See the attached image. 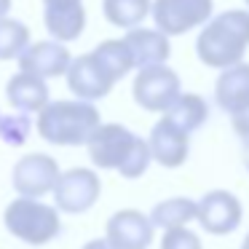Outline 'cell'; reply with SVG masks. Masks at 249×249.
I'll return each mask as SVG.
<instances>
[{
    "mask_svg": "<svg viewBox=\"0 0 249 249\" xmlns=\"http://www.w3.org/2000/svg\"><path fill=\"white\" fill-rule=\"evenodd\" d=\"M102 179L94 169L75 166L62 172L59 182L54 188V206L65 214H83L99 201Z\"/></svg>",
    "mask_w": 249,
    "mask_h": 249,
    "instance_id": "ba28073f",
    "label": "cell"
},
{
    "mask_svg": "<svg viewBox=\"0 0 249 249\" xmlns=\"http://www.w3.org/2000/svg\"><path fill=\"white\" fill-rule=\"evenodd\" d=\"M62 177V169L56 158L46 156V153H30L22 156L11 169V185L22 198H43V196L54 193L56 182Z\"/></svg>",
    "mask_w": 249,
    "mask_h": 249,
    "instance_id": "52a82bcc",
    "label": "cell"
},
{
    "mask_svg": "<svg viewBox=\"0 0 249 249\" xmlns=\"http://www.w3.org/2000/svg\"><path fill=\"white\" fill-rule=\"evenodd\" d=\"M241 161H244V169L249 172V140L244 142V147H241Z\"/></svg>",
    "mask_w": 249,
    "mask_h": 249,
    "instance_id": "4316f807",
    "label": "cell"
},
{
    "mask_svg": "<svg viewBox=\"0 0 249 249\" xmlns=\"http://www.w3.org/2000/svg\"><path fill=\"white\" fill-rule=\"evenodd\" d=\"M43 24L56 43L78 40L86 30L83 0H43Z\"/></svg>",
    "mask_w": 249,
    "mask_h": 249,
    "instance_id": "7c38bea8",
    "label": "cell"
},
{
    "mask_svg": "<svg viewBox=\"0 0 249 249\" xmlns=\"http://www.w3.org/2000/svg\"><path fill=\"white\" fill-rule=\"evenodd\" d=\"M17 62H19V72H30V75H38L46 81V78L67 75V70L72 65V56L65 43L38 40V43H30V49Z\"/></svg>",
    "mask_w": 249,
    "mask_h": 249,
    "instance_id": "4fadbf2b",
    "label": "cell"
},
{
    "mask_svg": "<svg viewBox=\"0 0 249 249\" xmlns=\"http://www.w3.org/2000/svg\"><path fill=\"white\" fill-rule=\"evenodd\" d=\"M249 49V11L231 8L201 27L196 38V54L206 67L228 70L244 62V54Z\"/></svg>",
    "mask_w": 249,
    "mask_h": 249,
    "instance_id": "7a4b0ae2",
    "label": "cell"
},
{
    "mask_svg": "<svg viewBox=\"0 0 249 249\" xmlns=\"http://www.w3.org/2000/svg\"><path fill=\"white\" fill-rule=\"evenodd\" d=\"M193 220H198V201L182 198V196L161 201V204H156L150 212V222L156 228H161V231L188 228Z\"/></svg>",
    "mask_w": 249,
    "mask_h": 249,
    "instance_id": "ac0fdd59",
    "label": "cell"
},
{
    "mask_svg": "<svg viewBox=\"0 0 249 249\" xmlns=\"http://www.w3.org/2000/svg\"><path fill=\"white\" fill-rule=\"evenodd\" d=\"M131 94L134 102L147 113H166L179 99L182 86H179V75L169 65H156L137 72Z\"/></svg>",
    "mask_w": 249,
    "mask_h": 249,
    "instance_id": "5b68a950",
    "label": "cell"
},
{
    "mask_svg": "<svg viewBox=\"0 0 249 249\" xmlns=\"http://www.w3.org/2000/svg\"><path fill=\"white\" fill-rule=\"evenodd\" d=\"M99 126H102L99 110L94 107V102H83V99L49 102L35 121L38 134L49 145H59V147L89 145Z\"/></svg>",
    "mask_w": 249,
    "mask_h": 249,
    "instance_id": "3957f363",
    "label": "cell"
},
{
    "mask_svg": "<svg viewBox=\"0 0 249 249\" xmlns=\"http://www.w3.org/2000/svg\"><path fill=\"white\" fill-rule=\"evenodd\" d=\"M244 3H247V6H249V0H244Z\"/></svg>",
    "mask_w": 249,
    "mask_h": 249,
    "instance_id": "f546056e",
    "label": "cell"
},
{
    "mask_svg": "<svg viewBox=\"0 0 249 249\" xmlns=\"http://www.w3.org/2000/svg\"><path fill=\"white\" fill-rule=\"evenodd\" d=\"M214 0H153V22L166 38L185 35L196 27H204L212 19Z\"/></svg>",
    "mask_w": 249,
    "mask_h": 249,
    "instance_id": "8992f818",
    "label": "cell"
},
{
    "mask_svg": "<svg viewBox=\"0 0 249 249\" xmlns=\"http://www.w3.org/2000/svg\"><path fill=\"white\" fill-rule=\"evenodd\" d=\"M30 49V30L19 19H0V62L19 59Z\"/></svg>",
    "mask_w": 249,
    "mask_h": 249,
    "instance_id": "7402d4cb",
    "label": "cell"
},
{
    "mask_svg": "<svg viewBox=\"0 0 249 249\" xmlns=\"http://www.w3.org/2000/svg\"><path fill=\"white\" fill-rule=\"evenodd\" d=\"M156 225L140 209H121L107 220L105 238L113 249H147L153 244Z\"/></svg>",
    "mask_w": 249,
    "mask_h": 249,
    "instance_id": "30bf717a",
    "label": "cell"
},
{
    "mask_svg": "<svg viewBox=\"0 0 249 249\" xmlns=\"http://www.w3.org/2000/svg\"><path fill=\"white\" fill-rule=\"evenodd\" d=\"M241 249H249V233H247V238H244V244H241Z\"/></svg>",
    "mask_w": 249,
    "mask_h": 249,
    "instance_id": "f1b7e54d",
    "label": "cell"
},
{
    "mask_svg": "<svg viewBox=\"0 0 249 249\" xmlns=\"http://www.w3.org/2000/svg\"><path fill=\"white\" fill-rule=\"evenodd\" d=\"M214 99L222 113L236 115L249 105V65L241 62L236 67H228L220 72L214 83Z\"/></svg>",
    "mask_w": 249,
    "mask_h": 249,
    "instance_id": "e0dca14e",
    "label": "cell"
},
{
    "mask_svg": "<svg viewBox=\"0 0 249 249\" xmlns=\"http://www.w3.org/2000/svg\"><path fill=\"white\" fill-rule=\"evenodd\" d=\"M3 225L14 238L30 247H43L62 233L59 209L38 198H14L3 212Z\"/></svg>",
    "mask_w": 249,
    "mask_h": 249,
    "instance_id": "277c9868",
    "label": "cell"
},
{
    "mask_svg": "<svg viewBox=\"0 0 249 249\" xmlns=\"http://www.w3.org/2000/svg\"><path fill=\"white\" fill-rule=\"evenodd\" d=\"M33 131V118L27 113H3L0 110V140L11 147H22Z\"/></svg>",
    "mask_w": 249,
    "mask_h": 249,
    "instance_id": "603a6c76",
    "label": "cell"
},
{
    "mask_svg": "<svg viewBox=\"0 0 249 249\" xmlns=\"http://www.w3.org/2000/svg\"><path fill=\"white\" fill-rule=\"evenodd\" d=\"M163 118H169L177 129H182L185 134H193L209 118V105L201 94H179V99L172 105V107L163 113Z\"/></svg>",
    "mask_w": 249,
    "mask_h": 249,
    "instance_id": "d6986e66",
    "label": "cell"
},
{
    "mask_svg": "<svg viewBox=\"0 0 249 249\" xmlns=\"http://www.w3.org/2000/svg\"><path fill=\"white\" fill-rule=\"evenodd\" d=\"M147 145H150L153 161L161 163L163 169H179L190 156V134L177 129L169 118H161L150 129Z\"/></svg>",
    "mask_w": 249,
    "mask_h": 249,
    "instance_id": "5bb4252c",
    "label": "cell"
},
{
    "mask_svg": "<svg viewBox=\"0 0 249 249\" xmlns=\"http://www.w3.org/2000/svg\"><path fill=\"white\" fill-rule=\"evenodd\" d=\"M231 126H233V131H236V134L241 137L244 142L249 140V105L241 110V113L231 115Z\"/></svg>",
    "mask_w": 249,
    "mask_h": 249,
    "instance_id": "d4e9b609",
    "label": "cell"
},
{
    "mask_svg": "<svg viewBox=\"0 0 249 249\" xmlns=\"http://www.w3.org/2000/svg\"><path fill=\"white\" fill-rule=\"evenodd\" d=\"M83 249H113V247H110L107 238H94V241L83 244Z\"/></svg>",
    "mask_w": 249,
    "mask_h": 249,
    "instance_id": "484cf974",
    "label": "cell"
},
{
    "mask_svg": "<svg viewBox=\"0 0 249 249\" xmlns=\"http://www.w3.org/2000/svg\"><path fill=\"white\" fill-rule=\"evenodd\" d=\"M150 11V0H102V14L113 27L137 30Z\"/></svg>",
    "mask_w": 249,
    "mask_h": 249,
    "instance_id": "ffe728a7",
    "label": "cell"
},
{
    "mask_svg": "<svg viewBox=\"0 0 249 249\" xmlns=\"http://www.w3.org/2000/svg\"><path fill=\"white\" fill-rule=\"evenodd\" d=\"M11 11V0H0V19H6Z\"/></svg>",
    "mask_w": 249,
    "mask_h": 249,
    "instance_id": "83f0119b",
    "label": "cell"
},
{
    "mask_svg": "<svg viewBox=\"0 0 249 249\" xmlns=\"http://www.w3.org/2000/svg\"><path fill=\"white\" fill-rule=\"evenodd\" d=\"M89 158L97 169L118 172L126 179H137L147 172L153 156L147 140L121 124H102L89 142Z\"/></svg>",
    "mask_w": 249,
    "mask_h": 249,
    "instance_id": "6da1fadb",
    "label": "cell"
},
{
    "mask_svg": "<svg viewBox=\"0 0 249 249\" xmlns=\"http://www.w3.org/2000/svg\"><path fill=\"white\" fill-rule=\"evenodd\" d=\"M126 46L131 51L137 70L145 67H156V65H166L169 54H172V43L161 30H147V27H137L126 33Z\"/></svg>",
    "mask_w": 249,
    "mask_h": 249,
    "instance_id": "9a60e30c",
    "label": "cell"
},
{
    "mask_svg": "<svg viewBox=\"0 0 249 249\" xmlns=\"http://www.w3.org/2000/svg\"><path fill=\"white\" fill-rule=\"evenodd\" d=\"M161 249H204L198 233L190 228H174V231H163Z\"/></svg>",
    "mask_w": 249,
    "mask_h": 249,
    "instance_id": "cb8c5ba5",
    "label": "cell"
},
{
    "mask_svg": "<svg viewBox=\"0 0 249 249\" xmlns=\"http://www.w3.org/2000/svg\"><path fill=\"white\" fill-rule=\"evenodd\" d=\"M115 81L107 75L99 59L94 54H81L78 59H72L70 70H67V89L83 102H94L102 99L113 91Z\"/></svg>",
    "mask_w": 249,
    "mask_h": 249,
    "instance_id": "8fae6325",
    "label": "cell"
},
{
    "mask_svg": "<svg viewBox=\"0 0 249 249\" xmlns=\"http://www.w3.org/2000/svg\"><path fill=\"white\" fill-rule=\"evenodd\" d=\"M6 99L17 113H40L49 99V86H46L43 78L30 75V72H17V75L8 78L6 83Z\"/></svg>",
    "mask_w": 249,
    "mask_h": 249,
    "instance_id": "2e32d148",
    "label": "cell"
},
{
    "mask_svg": "<svg viewBox=\"0 0 249 249\" xmlns=\"http://www.w3.org/2000/svg\"><path fill=\"white\" fill-rule=\"evenodd\" d=\"M91 54L99 59V65L107 70V75L115 83L134 70V59H131V51L126 46V40H102Z\"/></svg>",
    "mask_w": 249,
    "mask_h": 249,
    "instance_id": "44dd1931",
    "label": "cell"
},
{
    "mask_svg": "<svg viewBox=\"0 0 249 249\" xmlns=\"http://www.w3.org/2000/svg\"><path fill=\"white\" fill-rule=\"evenodd\" d=\"M244 220V206L231 190H209L198 198V225L209 236H228Z\"/></svg>",
    "mask_w": 249,
    "mask_h": 249,
    "instance_id": "9c48e42d",
    "label": "cell"
}]
</instances>
